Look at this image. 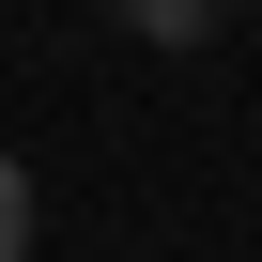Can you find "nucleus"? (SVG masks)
<instances>
[{
    "instance_id": "f257e3e1",
    "label": "nucleus",
    "mask_w": 262,
    "mask_h": 262,
    "mask_svg": "<svg viewBox=\"0 0 262 262\" xmlns=\"http://www.w3.org/2000/svg\"><path fill=\"white\" fill-rule=\"evenodd\" d=\"M108 16L139 31V47H201V31H216V0H108Z\"/></svg>"
},
{
    "instance_id": "f03ea898",
    "label": "nucleus",
    "mask_w": 262,
    "mask_h": 262,
    "mask_svg": "<svg viewBox=\"0 0 262 262\" xmlns=\"http://www.w3.org/2000/svg\"><path fill=\"white\" fill-rule=\"evenodd\" d=\"M31 247V185H16V155H0V262Z\"/></svg>"
},
{
    "instance_id": "7ed1b4c3",
    "label": "nucleus",
    "mask_w": 262,
    "mask_h": 262,
    "mask_svg": "<svg viewBox=\"0 0 262 262\" xmlns=\"http://www.w3.org/2000/svg\"><path fill=\"white\" fill-rule=\"evenodd\" d=\"M216 16H231V0H216Z\"/></svg>"
}]
</instances>
